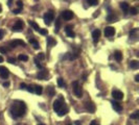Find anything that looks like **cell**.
Segmentation results:
<instances>
[{
	"label": "cell",
	"mask_w": 139,
	"mask_h": 125,
	"mask_svg": "<svg viewBox=\"0 0 139 125\" xmlns=\"http://www.w3.org/2000/svg\"><path fill=\"white\" fill-rule=\"evenodd\" d=\"M10 112L14 118H20L26 113V105L22 101H15L10 108Z\"/></svg>",
	"instance_id": "obj_1"
},
{
	"label": "cell",
	"mask_w": 139,
	"mask_h": 125,
	"mask_svg": "<svg viewBox=\"0 0 139 125\" xmlns=\"http://www.w3.org/2000/svg\"><path fill=\"white\" fill-rule=\"evenodd\" d=\"M72 86H73V91H74V94L77 98H81L83 96V91H82V88L80 86V83L77 82V81H73L72 83Z\"/></svg>",
	"instance_id": "obj_2"
},
{
	"label": "cell",
	"mask_w": 139,
	"mask_h": 125,
	"mask_svg": "<svg viewBox=\"0 0 139 125\" xmlns=\"http://www.w3.org/2000/svg\"><path fill=\"white\" fill-rule=\"evenodd\" d=\"M44 22L46 25H50L51 24V21H54V18H55V15H54V12L53 11H49L47 12L45 15H44Z\"/></svg>",
	"instance_id": "obj_3"
},
{
	"label": "cell",
	"mask_w": 139,
	"mask_h": 125,
	"mask_svg": "<svg viewBox=\"0 0 139 125\" xmlns=\"http://www.w3.org/2000/svg\"><path fill=\"white\" fill-rule=\"evenodd\" d=\"M18 45H20V46H22V47L26 46L25 42L22 41V40H14V41H11V42H10V46H11L12 48H15V47L18 46Z\"/></svg>",
	"instance_id": "obj_4"
},
{
	"label": "cell",
	"mask_w": 139,
	"mask_h": 125,
	"mask_svg": "<svg viewBox=\"0 0 139 125\" xmlns=\"http://www.w3.org/2000/svg\"><path fill=\"white\" fill-rule=\"evenodd\" d=\"M23 26H24V23H23V21L22 20H17L16 21V23H15V25L13 26V31H21V29L23 28Z\"/></svg>",
	"instance_id": "obj_5"
},
{
	"label": "cell",
	"mask_w": 139,
	"mask_h": 125,
	"mask_svg": "<svg viewBox=\"0 0 139 125\" xmlns=\"http://www.w3.org/2000/svg\"><path fill=\"white\" fill-rule=\"evenodd\" d=\"M112 96H113V98L116 99V100H121L124 98V93L121 91H119V90H113L112 91Z\"/></svg>",
	"instance_id": "obj_6"
},
{
	"label": "cell",
	"mask_w": 139,
	"mask_h": 125,
	"mask_svg": "<svg viewBox=\"0 0 139 125\" xmlns=\"http://www.w3.org/2000/svg\"><path fill=\"white\" fill-rule=\"evenodd\" d=\"M8 75H10V71L7 70V68H5V67H0V76H1V78L3 79H6L8 77Z\"/></svg>",
	"instance_id": "obj_7"
},
{
	"label": "cell",
	"mask_w": 139,
	"mask_h": 125,
	"mask_svg": "<svg viewBox=\"0 0 139 125\" xmlns=\"http://www.w3.org/2000/svg\"><path fill=\"white\" fill-rule=\"evenodd\" d=\"M115 35V28L112 27V26H108L105 28V36L110 38V37H113Z\"/></svg>",
	"instance_id": "obj_8"
},
{
	"label": "cell",
	"mask_w": 139,
	"mask_h": 125,
	"mask_svg": "<svg viewBox=\"0 0 139 125\" xmlns=\"http://www.w3.org/2000/svg\"><path fill=\"white\" fill-rule=\"evenodd\" d=\"M72 25H67V26L65 27V32H66V35L69 37V38H74L75 37V33L74 31L72 30Z\"/></svg>",
	"instance_id": "obj_9"
},
{
	"label": "cell",
	"mask_w": 139,
	"mask_h": 125,
	"mask_svg": "<svg viewBox=\"0 0 139 125\" xmlns=\"http://www.w3.org/2000/svg\"><path fill=\"white\" fill-rule=\"evenodd\" d=\"M62 17H63L65 20L69 21V20H71V19L73 18V13H72L71 11H64V12L62 13Z\"/></svg>",
	"instance_id": "obj_10"
},
{
	"label": "cell",
	"mask_w": 139,
	"mask_h": 125,
	"mask_svg": "<svg viewBox=\"0 0 139 125\" xmlns=\"http://www.w3.org/2000/svg\"><path fill=\"white\" fill-rule=\"evenodd\" d=\"M65 103H63L61 100H56V101L54 102V110H55V112L56 113H58L61 108H62V106L64 105Z\"/></svg>",
	"instance_id": "obj_11"
},
{
	"label": "cell",
	"mask_w": 139,
	"mask_h": 125,
	"mask_svg": "<svg viewBox=\"0 0 139 125\" xmlns=\"http://www.w3.org/2000/svg\"><path fill=\"white\" fill-rule=\"evenodd\" d=\"M92 38H93L94 43H97V42L99 41V38H100V30L99 29H95L92 32Z\"/></svg>",
	"instance_id": "obj_12"
},
{
	"label": "cell",
	"mask_w": 139,
	"mask_h": 125,
	"mask_svg": "<svg viewBox=\"0 0 139 125\" xmlns=\"http://www.w3.org/2000/svg\"><path fill=\"white\" fill-rule=\"evenodd\" d=\"M85 107L87 111H89V113H94L95 112V104L93 102H86Z\"/></svg>",
	"instance_id": "obj_13"
},
{
	"label": "cell",
	"mask_w": 139,
	"mask_h": 125,
	"mask_svg": "<svg viewBox=\"0 0 139 125\" xmlns=\"http://www.w3.org/2000/svg\"><path fill=\"white\" fill-rule=\"evenodd\" d=\"M111 104H112V107L114 108L116 112H118V113L121 112V110H123V106L120 105V103H118L116 101H111Z\"/></svg>",
	"instance_id": "obj_14"
},
{
	"label": "cell",
	"mask_w": 139,
	"mask_h": 125,
	"mask_svg": "<svg viewBox=\"0 0 139 125\" xmlns=\"http://www.w3.org/2000/svg\"><path fill=\"white\" fill-rule=\"evenodd\" d=\"M47 75H48V72L46 71V70H42V71H40L39 73H38V78L39 79H42V80H44L46 77H47Z\"/></svg>",
	"instance_id": "obj_15"
},
{
	"label": "cell",
	"mask_w": 139,
	"mask_h": 125,
	"mask_svg": "<svg viewBox=\"0 0 139 125\" xmlns=\"http://www.w3.org/2000/svg\"><path fill=\"white\" fill-rule=\"evenodd\" d=\"M68 113V107L64 104L63 106H62V108H61V110L58 112V115L60 116V117H62V116H64V115H66Z\"/></svg>",
	"instance_id": "obj_16"
},
{
	"label": "cell",
	"mask_w": 139,
	"mask_h": 125,
	"mask_svg": "<svg viewBox=\"0 0 139 125\" xmlns=\"http://www.w3.org/2000/svg\"><path fill=\"white\" fill-rule=\"evenodd\" d=\"M47 45L49 46V47H53V46H55L56 44H57V42H56V40L53 38V37H47Z\"/></svg>",
	"instance_id": "obj_17"
},
{
	"label": "cell",
	"mask_w": 139,
	"mask_h": 125,
	"mask_svg": "<svg viewBox=\"0 0 139 125\" xmlns=\"http://www.w3.org/2000/svg\"><path fill=\"white\" fill-rule=\"evenodd\" d=\"M114 58L117 62H120L123 60V53H121L119 50H117V51H115V53H114Z\"/></svg>",
	"instance_id": "obj_18"
},
{
	"label": "cell",
	"mask_w": 139,
	"mask_h": 125,
	"mask_svg": "<svg viewBox=\"0 0 139 125\" xmlns=\"http://www.w3.org/2000/svg\"><path fill=\"white\" fill-rule=\"evenodd\" d=\"M43 92V89L41 86H33V93H36L37 95H41Z\"/></svg>",
	"instance_id": "obj_19"
},
{
	"label": "cell",
	"mask_w": 139,
	"mask_h": 125,
	"mask_svg": "<svg viewBox=\"0 0 139 125\" xmlns=\"http://www.w3.org/2000/svg\"><path fill=\"white\" fill-rule=\"evenodd\" d=\"M60 28H61V19L57 18V20H56V26H55V32L58 33L60 31Z\"/></svg>",
	"instance_id": "obj_20"
},
{
	"label": "cell",
	"mask_w": 139,
	"mask_h": 125,
	"mask_svg": "<svg viewBox=\"0 0 139 125\" xmlns=\"http://www.w3.org/2000/svg\"><path fill=\"white\" fill-rule=\"evenodd\" d=\"M129 66H130V68L131 69H137L139 67V63H138V61H131L129 64Z\"/></svg>",
	"instance_id": "obj_21"
},
{
	"label": "cell",
	"mask_w": 139,
	"mask_h": 125,
	"mask_svg": "<svg viewBox=\"0 0 139 125\" xmlns=\"http://www.w3.org/2000/svg\"><path fill=\"white\" fill-rule=\"evenodd\" d=\"M29 43L33 46V48H34V49H39V48H40L39 43H38V42H37L36 40H34V39H29Z\"/></svg>",
	"instance_id": "obj_22"
},
{
	"label": "cell",
	"mask_w": 139,
	"mask_h": 125,
	"mask_svg": "<svg viewBox=\"0 0 139 125\" xmlns=\"http://www.w3.org/2000/svg\"><path fill=\"white\" fill-rule=\"evenodd\" d=\"M116 19H117V17H116L115 15H113V14H110V15L107 17V21H108V22H114Z\"/></svg>",
	"instance_id": "obj_23"
},
{
	"label": "cell",
	"mask_w": 139,
	"mask_h": 125,
	"mask_svg": "<svg viewBox=\"0 0 139 125\" xmlns=\"http://www.w3.org/2000/svg\"><path fill=\"white\" fill-rule=\"evenodd\" d=\"M120 8H121L123 11L127 12V11L129 10V4H128L127 2H120Z\"/></svg>",
	"instance_id": "obj_24"
},
{
	"label": "cell",
	"mask_w": 139,
	"mask_h": 125,
	"mask_svg": "<svg viewBox=\"0 0 139 125\" xmlns=\"http://www.w3.org/2000/svg\"><path fill=\"white\" fill-rule=\"evenodd\" d=\"M28 23L32 26V28L34 29V30H37V31H39V29H40V27H39V25L36 23V22H33V21H28Z\"/></svg>",
	"instance_id": "obj_25"
},
{
	"label": "cell",
	"mask_w": 139,
	"mask_h": 125,
	"mask_svg": "<svg viewBox=\"0 0 139 125\" xmlns=\"http://www.w3.org/2000/svg\"><path fill=\"white\" fill-rule=\"evenodd\" d=\"M18 58H19V61H23V62H27L28 61V56L26 54H19Z\"/></svg>",
	"instance_id": "obj_26"
},
{
	"label": "cell",
	"mask_w": 139,
	"mask_h": 125,
	"mask_svg": "<svg viewBox=\"0 0 139 125\" xmlns=\"http://www.w3.org/2000/svg\"><path fill=\"white\" fill-rule=\"evenodd\" d=\"M47 93H48L49 97H53V96L55 95V90H54V88H53V87H48V88H47Z\"/></svg>",
	"instance_id": "obj_27"
},
{
	"label": "cell",
	"mask_w": 139,
	"mask_h": 125,
	"mask_svg": "<svg viewBox=\"0 0 139 125\" xmlns=\"http://www.w3.org/2000/svg\"><path fill=\"white\" fill-rule=\"evenodd\" d=\"M58 86L60 87V88H65V82H64V80H63V78H58Z\"/></svg>",
	"instance_id": "obj_28"
},
{
	"label": "cell",
	"mask_w": 139,
	"mask_h": 125,
	"mask_svg": "<svg viewBox=\"0 0 139 125\" xmlns=\"http://www.w3.org/2000/svg\"><path fill=\"white\" fill-rule=\"evenodd\" d=\"M34 64H36V66L38 67L39 69H42V65L40 64V60H38V57H34Z\"/></svg>",
	"instance_id": "obj_29"
},
{
	"label": "cell",
	"mask_w": 139,
	"mask_h": 125,
	"mask_svg": "<svg viewBox=\"0 0 139 125\" xmlns=\"http://www.w3.org/2000/svg\"><path fill=\"white\" fill-rule=\"evenodd\" d=\"M137 13H138L137 8H135V7H131V8H130V14H131V15L135 16V15H137Z\"/></svg>",
	"instance_id": "obj_30"
},
{
	"label": "cell",
	"mask_w": 139,
	"mask_h": 125,
	"mask_svg": "<svg viewBox=\"0 0 139 125\" xmlns=\"http://www.w3.org/2000/svg\"><path fill=\"white\" fill-rule=\"evenodd\" d=\"M87 2H88L90 5H96L97 4V0H87Z\"/></svg>",
	"instance_id": "obj_31"
},
{
	"label": "cell",
	"mask_w": 139,
	"mask_h": 125,
	"mask_svg": "<svg viewBox=\"0 0 139 125\" xmlns=\"http://www.w3.org/2000/svg\"><path fill=\"white\" fill-rule=\"evenodd\" d=\"M138 116H139V112H138V111H136L134 114H132V115H131V118H132V119H137V118H138Z\"/></svg>",
	"instance_id": "obj_32"
},
{
	"label": "cell",
	"mask_w": 139,
	"mask_h": 125,
	"mask_svg": "<svg viewBox=\"0 0 139 125\" xmlns=\"http://www.w3.org/2000/svg\"><path fill=\"white\" fill-rule=\"evenodd\" d=\"M39 32L41 33V35H43V36L47 35V30H46V29H43V28H40V29H39Z\"/></svg>",
	"instance_id": "obj_33"
},
{
	"label": "cell",
	"mask_w": 139,
	"mask_h": 125,
	"mask_svg": "<svg viewBox=\"0 0 139 125\" xmlns=\"http://www.w3.org/2000/svg\"><path fill=\"white\" fill-rule=\"evenodd\" d=\"M7 62L10 63V64H15V63H16V60H15L14 57H8V58H7Z\"/></svg>",
	"instance_id": "obj_34"
},
{
	"label": "cell",
	"mask_w": 139,
	"mask_h": 125,
	"mask_svg": "<svg viewBox=\"0 0 139 125\" xmlns=\"http://www.w3.org/2000/svg\"><path fill=\"white\" fill-rule=\"evenodd\" d=\"M45 58V55H44V53H39V56H38V60H44Z\"/></svg>",
	"instance_id": "obj_35"
},
{
	"label": "cell",
	"mask_w": 139,
	"mask_h": 125,
	"mask_svg": "<svg viewBox=\"0 0 139 125\" xmlns=\"http://www.w3.org/2000/svg\"><path fill=\"white\" fill-rule=\"evenodd\" d=\"M26 89H27L28 92H30V93H33V87L32 86H27Z\"/></svg>",
	"instance_id": "obj_36"
},
{
	"label": "cell",
	"mask_w": 139,
	"mask_h": 125,
	"mask_svg": "<svg viewBox=\"0 0 139 125\" xmlns=\"http://www.w3.org/2000/svg\"><path fill=\"white\" fill-rule=\"evenodd\" d=\"M21 12H22L21 8H16V10H14V11H13V13H14V14H16V15H17V14H20Z\"/></svg>",
	"instance_id": "obj_37"
},
{
	"label": "cell",
	"mask_w": 139,
	"mask_h": 125,
	"mask_svg": "<svg viewBox=\"0 0 139 125\" xmlns=\"http://www.w3.org/2000/svg\"><path fill=\"white\" fill-rule=\"evenodd\" d=\"M0 52H1V53H3V54H5V53L7 52V50H6L4 47H0Z\"/></svg>",
	"instance_id": "obj_38"
},
{
	"label": "cell",
	"mask_w": 139,
	"mask_h": 125,
	"mask_svg": "<svg viewBox=\"0 0 139 125\" xmlns=\"http://www.w3.org/2000/svg\"><path fill=\"white\" fill-rule=\"evenodd\" d=\"M17 5H18V7L21 8V10L23 8V3H22V1H18V2H17Z\"/></svg>",
	"instance_id": "obj_39"
},
{
	"label": "cell",
	"mask_w": 139,
	"mask_h": 125,
	"mask_svg": "<svg viewBox=\"0 0 139 125\" xmlns=\"http://www.w3.org/2000/svg\"><path fill=\"white\" fill-rule=\"evenodd\" d=\"M3 36H4V31L2 29H0V40H2Z\"/></svg>",
	"instance_id": "obj_40"
},
{
	"label": "cell",
	"mask_w": 139,
	"mask_h": 125,
	"mask_svg": "<svg viewBox=\"0 0 139 125\" xmlns=\"http://www.w3.org/2000/svg\"><path fill=\"white\" fill-rule=\"evenodd\" d=\"M26 87H27V86L25 85V83H21V85H20V88L23 89V90H24V89H26Z\"/></svg>",
	"instance_id": "obj_41"
},
{
	"label": "cell",
	"mask_w": 139,
	"mask_h": 125,
	"mask_svg": "<svg viewBox=\"0 0 139 125\" xmlns=\"http://www.w3.org/2000/svg\"><path fill=\"white\" fill-rule=\"evenodd\" d=\"M3 87H5V88L10 87V82H7V81H6V82H4V83H3Z\"/></svg>",
	"instance_id": "obj_42"
},
{
	"label": "cell",
	"mask_w": 139,
	"mask_h": 125,
	"mask_svg": "<svg viewBox=\"0 0 139 125\" xmlns=\"http://www.w3.org/2000/svg\"><path fill=\"white\" fill-rule=\"evenodd\" d=\"M135 81H137V82L139 81V75H138V74H137L136 76H135Z\"/></svg>",
	"instance_id": "obj_43"
},
{
	"label": "cell",
	"mask_w": 139,
	"mask_h": 125,
	"mask_svg": "<svg viewBox=\"0 0 139 125\" xmlns=\"http://www.w3.org/2000/svg\"><path fill=\"white\" fill-rule=\"evenodd\" d=\"M12 2H13V0H8V1H7V5L11 6V5H12Z\"/></svg>",
	"instance_id": "obj_44"
},
{
	"label": "cell",
	"mask_w": 139,
	"mask_h": 125,
	"mask_svg": "<svg viewBox=\"0 0 139 125\" xmlns=\"http://www.w3.org/2000/svg\"><path fill=\"white\" fill-rule=\"evenodd\" d=\"M90 125H98V124H97V122H96V121H92Z\"/></svg>",
	"instance_id": "obj_45"
},
{
	"label": "cell",
	"mask_w": 139,
	"mask_h": 125,
	"mask_svg": "<svg viewBox=\"0 0 139 125\" xmlns=\"http://www.w3.org/2000/svg\"><path fill=\"white\" fill-rule=\"evenodd\" d=\"M75 125H82V123L79 122V121H75Z\"/></svg>",
	"instance_id": "obj_46"
},
{
	"label": "cell",
	"mask_w": 139,
	"mask_h": 125,
	"mask_svg": "<svg viewBox=\"0 0 139 125\" xmlns=\"http://www.w3.org/2000/svg\"><path fill=\"white\" fill-rule=\"evenodd\" d=\"M3 62V57L1 56V55H0V63H2Z\"/></svg>",
	"instance_id": "obj_47"
},
{
	"label": "cell",
	"mask_w": 139,
	"mask_h": 125,
	"mask_svg": "<svg viewBox=\"0 0 139 125\" xmlns=\"http://www.w3.org/2000/svg\"><path fill=\"white\" fill-rule=\"evenodd\" d=\"M38 125H45V124H42V123H40V124H38Z\"/></svg>",
	"instance_id": "obj_48"
},
{
	"label": "cell",
	"mask_w": 139,
	"mask_h": 125,
	"mask_svg": "<svg viewBox=\"0 0 139 125\" xmlns=\"http://www.w3.org/2000/svg\"><path fill=\"white\" fill-rule=\"evenodd\" d=\"M1 10H2V8H1V5H0V12H1Z\"/></svg>",
	"instance_id": "obj_49"
},
{
	"label": "cell",
	"mask_w": 139,
	"mask_h": 125,
	"mask_svg": "<svg viewBox=\"0 0 139 125\" xmlns=\"http://www.w3.org/2000/svg\"><path fill=\"white\" fill-rule=\"evenodd\" d=\"M67 125H71V124H67Z\"/></svg>",
	"instance_id": "obj_50"
}]
</instances>
